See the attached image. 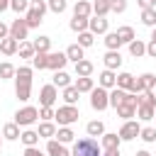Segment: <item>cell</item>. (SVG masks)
Returning a JSON list of instances; mask_svg holds the SVG:
<instances>
[{
    "label": "cell",
    "instance_id": "cell-1",
    "mask_svg": "<svg viewBox=\"0 0 156 156\" xmlns=\"http://www.w3.org/2000/svg\"><path fill=\"white\" fill-rule=\"evenodd\" d=\"M32 68L29 66H20V68H15V95L22 100V102H27L29 98H32Z\"/></svg>",
    "mask_w": 156,
    "mask_h": 156
},
{
    "label": "cell",
    "instance_id": "cell-2",
    "mask_svg": "<svg viewBox=\"0 0 156 156\" xmlns=\"http://www.w3.org/2000/svg\"><path fill=\"white\" fill-rule=\"evenodd\" d=\"M46 0H29V10L24 12V22H27V27L29 29H34V27H39L41 22H44V15H46Z\"/></svg>",
    "mask_w": 156,
    "mask_h": 156
},
{
    "label": "cell",
    "instance_id": "cell-3",
    "mask_svg": "<svg viewBox=\"0 0 156 156\" xmlns=\"http://www.w3.org/2000/svg\"><path fill=\"white\" fill-rule=\"evenodd\" d=\"M71 156H102V149H100L95 136H83L73 144Z\"/></svg>",
    "mask_w": 156,
    "mask_h": 156
},
{
    "label": "cell",
    "instance_id": "cell-4",
    "mask_svg": "<svg viewBox=\"0 0 156 156\" xmlns=\"http://www.w3.org/2000/svg\"><path fill=\"white\" fill-rule=\"evenodd\" d=\"M78 117H80V112H78L76 105H61L54 112V119H56L58 127H71L73 122H78Z\"/></svg>",
    "mask_w": 156,
    "mask_h": 156
},
{
    "label": "cell",
    "instance_id": "cell-5",
    "mask_svg": "<svg viewBox=\"0 0 156 156\" xmlns=\"http://www.w3.org/2000/svg\"><path fill=\"white\" fill-rule=\"evenodd\" d=\"M115 110H117V117H122V119H132V117H136V93H127L124 100H122Z\"/></svg>",
    "mask_w": 156,
    "mask_h": 156
},
{
    "label": "cell",
    "instance_id": "cell-6",
    "mask_svg": "<svg viewBox=\"0 0 156 156\" xmlns=\"http://www.w3.org/2000/svg\"><path fill=\"white\" fill-rule=\"evenodd\" d=\"M90 107L93 110H98V112H102V110H107L110 107V90H105V88H93L90 90Z\"/></svg>",
    "mask_w": 156,
    "mask_h": 156
},
{
    "label": "cell",
    "instance_id": "cell-7",
    "mask_svg": "<svg viewBox=\"0 0 156 156\" xmlns=\"http://www.w3.org/2000/svg\"><path fill=\"white\" fill-rule=\"evenodd\" d=\"M37 119H39V110L34 105H27V107H22V110L15 112V124H20V127H29Z\"/></svg>",
    "mask_w": 156,
    "mask_h": 156
},
{
    "label": "cell",
    "instance_id": "cell-8",
    "mask_svg": "<svg viewBox=\"0 0 156 156\" xmlns=\"http://www.w3.org/2000/svg\"><path fill=\"white\" fill-rule=\"evenodd\" d=\"M139 132H141V124L136 122V119H124V124L119 127V139L122 141H132V139H136L139 136Z\"/></svg>",
    "mask_w": 156,
    "mask_h": 156
},
{
    "label": "cell",
    "instance_id": "cell-9",
    "mask_svg": "<svg viewBox=\"0 0 156 156\" xmlns=\"http://www.w3.org/2000/svg\"><path fill=\"white\" fill-rule=\"evenodd\" d=\"M56 98H58V88H56L54 83H46V85L39 90V105H41V107H54Z\"/></svg>",
    "mask_w": 156,
    "mask_h": 156
},
{
    "label": "cell",
    "instance_id": "cell-10",
    "mask_svg": "<svg viewBox=\"0 0 156 156\" xmlns=\"http://www.w3.org/2000/svg\"><path fill=\"white\" fill-rule=\"evenodd\" d=\"M27 34H29V27H27L24 17L12 20V24H10V37H12L15 41H24V39H27Z\"/></svg>",
    "mask_w": 156,
    "mask_h": 156
},
{
    "label": "cell",
    "instance_id": "cell-11",
    "mask_svg": "<svg viewBox=\"0 0 156 156\" xmlns=\"http://www.w3.org/2000/svg\"><path fill=\"white\" fill-rule=\"evenodd\" d=\"M154 88H156V76L154 73H141L139 78H134L132 93H144V90H154Z\"/></svg>",
    "mask_w": 156,
    "mask_h": 156
},
{
    "label": "cell",
    "instance_id": "cell-12",
    "mask_svg": "<svg viewBox=\"0 0 156 156\" xmlns=\"http://www.w3.org/2000/svg\"><path fill=\"white\" fill-rule=\"evenodd\" d=\"M66 63H68V58L63 51H49L46 54V68L49 71H61Z\"/></svg>",
    "mask_w": 156,
    "mask_h": 156
},
{
    "label": "cell",
    "instance_id": "cell-13",
    "mask_svg": "<svg viewBox=\"0 0 156 156\" xmlns=\"http://www.w3.org/2000/svg\"><path fill=\"white\" fill-rule=\"evenodd\" d=\"M119 144H122V139H119V134H115V132H105V134L100 136V149H102V151H115V149H119Z\"/></svg>",
    "mask_w": 156,
    "mask_h": 156
},
{
    "label": "cell",
    "instance_id": "cell-14",
    "mask_svg": "<svg viewBox=\"0 0 156 156\" xmlns=\"http://www.w3.org/2000/svg\"><path fill=\"white\" fill-rule=\"evenodd\" d=\"M107 27H110V22L105 20V17H88V32H93L95 37L98 34H107Z\"/></svg>",
    "mask_w": 156,
    "mask_h": 156
},
{
    "label": "cell",
    "instance_id": "cell-15",
    "mask_svg": "<svg viewBox=\"0 0 156 156\" xmlns=\"http://www.w3.org/2000/svg\"><path fill=\"white\" fill-rule=\"evenodd\" d=\"M98 85H100V88H105V90H112V88L117 85V71L105 68V71L98 76Z\"/></svg>",
    "mask_w": 156,
    "mask_h": 156
},
{
    "label": "cell",
    "instance_id": "cell-16",
    "mask_svg": "<svg viewBox=\"0 0 156 156\" xmlns=\"http://www.w3.org/2000/svg\"><path fill=\"white\" fill-rule=\"evenodd\" d=\"M46 154H49V156H71V151L66 149V144H61V141H56V139H49Z\"/></svg>",
    "mask_w": 156,
    "mask_h": 156
},
{
    "label": "cell",
    "instance_id": "cell-17",
    "mask_svg": "<svg viewBox=\"0 0 156 156\" xmlns=\"http://www.w3.org/2000/svg\"><path fill=\"white\" fill-rule=\"evenodd\" d=\"M102 61H105V68H110V71H117V68L122 66V54H119V51H107Z\"/></svg>",
    "mask_w": 156,
    "mask_h": 156
},
{
    "label": "cell",
    "instance_id": "cell-18",
    "mask_svg": "<svg viewBox=\"0 0 156 156\" xmlns=\"http://www.w3.org/2000/svg\"><path fill=\"white\" fill-rule=\"evenodd\" d=\"M115 88H122V90L132 93V88H134V76H132V73H127V71L117 73V85H115Z\"/></svg>",
    "mask_w": 156,
    "mask_h": 156
},
{
    "label": "cell",
    "instance_id": "cell-19",
    "mask_svg": "<svg viewBox=\"0 0 156 156\" xmlns=\"http://www.w3.org/2000/svg\"><path fill=\"white\" fill-rule=\"evenodd\" d=\"M37 134H39V139H51V136L56 134V124H54L51 119H41V124H39Z\"/></svg>",
    "mask_w": 156,
    "mask_h": 156
},
{
    "label": "cell",
    "instance_id": "cell-20",
    "mask_svg": "<svg viewBox=\"0 0 156 156\" xmlns=\"http://www.w3.org/2000/svg\"><path fill=\"white\" fill-rule=\"evenodd\" d=\"M17 46H20V41H15L12 37H5V39L0 41V51H2L5 56H15V54H17Z\"/></svg>",
    "mask_w": 156,
    "mask_h": 156
},
{
    "label": "cell",
    "instance_id": "cell-21",
    "mask_svg": "<svg viewBox=\"0 0 156 156\" xmlns=\"http://www.w3.org/2000/svg\"><path fill=\"white\" fill-rule=\"evenodd\" d=\"M73 15H78V17H90V15H93V5H90L88 0H78V2L73 5Z\"/></svg>",
    "mask_w": 156,
    "mask_h": 156
},
{
    "label": "cell",
    "instance_id": "cell-22",
    "mask_svg": "<svg viewBox=\"0 0 156 156\" xmlns=\"http://www.w3.org/2000/svg\"><path fill=\"white\" fill-rule=\"evenodd\" d=\"M93 71H95L93 61H88V58L76 61V76H93Z\"/></svg>",
    "mask_w": 156,
    "mask_h": 156
},
{
    "label": "cell",
    "instance_id": "cell-23",
    "mask_svg": "<svg viewBox=\"0 0 156 156\" xmlns=\"http://www.w3.org/2000/svg\"><path fill=\"white\" fill-rule=\"evenodd\" d=\"M93 88H95V80L90 76H78V80H76V90L78 93H90Z\"/></svg>",
    "mask_w": 156,
    "mask_h": 156
},
{
    "label": "cell",
    "instance_id": "cell-24",
    "mask_svg": "<svg viewBox=\"0 0 156 156\" xmlns=\"http://www.w3.org/2000/svg\"><path fill=\"white\" fill-rule=\"evenodd\" d=\"M68 27H71V32H76V34L85 32V29H88V17H78V15H73V20L68 22Z\"/></svg>",
    "mask_w": 156,
    "mask_h": 156
},
{
    "label": "cell",
    "instance_id": "cell-25",
    "mask_svg": "<svg viewBox=\"0 0 156 156\" xmlns=\"http://www.w3.org/2000/svg\"><path fill=\"white\" fill-rule=\"evenodd\" d=\"M105 46H107V51H119L122 39L117 37V32H107V34H105Z\"/></svg>",
    "mask_w": 156,
    "mask_h": 156
},
{
    "label": "cell",
    "instance_id": "cell-26",
    "mask_svg": "<svg viewBox=\"0 0 156 156\" xmlns=\"http://www.w3.org/2000/svg\"><path fill=\"white\" fill-rule=\"evenodd\" d=\"M127 46H129V54H132L134 58H139V56H144V54H146V44H144L141 39H132Z\"/></svg>",
    "mask_w": 156,
    "mask_h": 156
},
{
    "label": "cell",
    "instance_id": "cell-27",
    "mask_svg": "<svg viewBox=\"0 0 156 156\" xmlns=\"http://www.w3.org/2000/svg\"><path fill=\"white\" fill-rule=\"evenodd\" d=\"M63 54H66V58H68V61H73V63H76V61H80V58H85V56H83V46H80V44H71Z\"/></svg>",
    "mask_w": 156,
    "mask_h": 156
},
{
    "label": "cell",
    "instance_id": "cell-28",
    "mask_svg": "<svg viewBox=\"0 0 156 156\" xmlns=\"http://www.w3.org/2000/svg\"><path fill=\"white\" fill-rule=\"evenodd\" d=\"M51 83L56 85V88H66V85H71V76L61 68V71H54V78H51Z\"/></svg>",
    "mask_w": 156,
    "mask_h": 156
},
{
    "label": "cell",
    "instance_id": "cell-29",
    "mask_svg": "<svg viewBox=\"0 0 156 156\" xmlns=\"http://www.w3.org/2000/svg\"><path fill=\"white\" fill-rule=\"evenodd\" d=\"M139 105H154V107H156V93H154V90L136 93V107H139Z\"/></svg>",
    "mask_w": 156,
    "mask_h": 156
},
{
    "label": "cell",
    "instance_id": "cell-30",
    "mask_svg": "<svg viewBox=\"0 0 156 156\" xmlns=\"http://www.w3.org/2000/svg\"><path fill=\"white\" fill-rule=\"evenodd\" d=\"M85 132H88V136H102L105 134V124L100 119H93V122L85 124Z\"/></svg>",
    "mask_w": 156,
    "mask_h": 156
},
{
    "label": "cell",
    "instance_id": "cell-31",
    "mask_svg": "<svg viewBox=\"0 0 156 156\" xmlns=\"http://www.w3.org/2000/svg\"><path fill=\"white\" fill-rule=\"evenodd\" d=\"M2 136H5L7 141H15V139H20V124H15V122H7V124L2 127Z\"/></svg>",
    "mask_w": 156,
    "mask_h": 156
},
{
    "label": "cell",
    "instance_id": "cell-32",
    "mask_svg": "<svg viewBox=\"0 0 156 156\" xmlns=\"http://www.w3.org/2000/svg\"><path fill=\"white\" fill-rule=\"evenodd\" d=\"M54 136H58L56 141H61V144H71V141L76 139V134H73V129H71V127H58Z\"/></svg>",
    "mask_w": 156,
    "mask_h": 156
},
{
    "label": "cell",
    "instance_id": "cell-33",
    "mask_svg": "<svg viewBox=\"0 0 156 156\" xmlns=\"http://www.w3.org/2000/svg\"><path fill=\"white\" fill-rule=\"evenodd\" d=\"M93 15L95 17H107L110 15V2L107 0H95L93 2Z\"/></svg>",
    "mask_w": 156,
    "mask_h": 156
},
{
    "label": "cell",
    "instance_id": "cell-34",
    "mask_svg": "<svg viewBox=\"0 0 156 156\" xmlns=\"http://www.w3.org/2000/svg\"><path fill=\"white\" fill-rule=\"evenodd\" d=\"M17 54H20V58H29V61H32V56H34L37 51H34L32 41H27V39H24V41H20V46H17Z\"/></svg>",
    "mask_w": 156,
    "mask_h": 156
},
{
    "label": "cell",
    "instance_id": "cell-35",
    "mask_svg": "<svg viewBox=\"0 0 156 156\" xmlns=\"http://www.w3.org/2000/svg\"><path fill=\"white\" fill-rule=\"evenodd\" d=\"M154 115H156V107H154V105H139V107H136V117L144 119V122L154 119Z\"/></svg>",
    "mask_w": 156,
    "mask_h": 156
},
{
    "label": "cell",
    "instance_id": "cell-36",
    "mask_svg": "<svg viewBox=\"0 0 156 156\" xmlns=\"http://www.w3.org/2000/svg\"><path fill=\"white\" fill-rule=\"evenodd\" d=\"M20 139H22L24 146H37V144H39V134H37L34 129H24V132L20 134Z\"/></svg>",
    "mask_w": 156,
    "mask_h": 156
},
{
    "label": "cell",
    "instance_id": "cell-37",
    "mask_svg": "<svg viewBox=\"0 0 156 156\" xmlns=\"http://www.w3.org/2000/svg\"><path fill=\"white\" fill-rule=\"evenodd\" d=\"M32 46H34V51L49 54V51H51V39H49V37H37V39L32 41Z\"/></svg>",
    "mask_w": 156,
    "mask_h": 156
},
{
    "label": "cell",
    "instance_id": "cell-38",
    "mask_svg": "<svg viewBox=\"0 0 156 156\" xmlns=\"http://www.w3.org/2000/svg\"><path fill=\"white\" fill-rule=\"evenodd\" d=\"M63 90V100H66V105H76L78 102V90H76V85H66V88H61Z\"/></svg>",
    "mask_w": 156,
    "mask_h": 156
},
{
    "label": "cell",
    "instance_id": "cell-39",
    "mask_svg": "<svg viewBox=\"0 0 156 156\" xmlns=\"http://www.w3.org/2000/svg\"><path fill=\"white\" fill-rule=\"evenodd\" d=\"M141 24H146V27H156V7L141 10Z\"/></svg>",
    "mask_w": 156,
    "mask_h": 156
},
{
    "label": "cell",
    "instance_id": "cell-40",
    "mask_svg": "<svg viewBox=\"0 0 156 156\" xmlns=\"http://www.w3.org/2000/svg\"><path fill=\"white\" fill-rule=\"evenodd\" d=\"M124 95H127V90H122V88H112V90H110V107H117V105L124 100Z\"/></svg>",
    "mask_w": 156,
    "mask_h": 156
},
{
    "label": "cell",
    "instance_id": "cell-41",
    "mask_svg": "<svg viewBox=\"0 0 156 156\" xmlns=\"http://www.w3.org/2000/svg\"><path fill=\"white\" fill-rule=\"evenodd\" d=\"M117 37L122 39V44H129V41L134 39V29H132L129 24H124V27H119V29H117Z\"/></svg>",
    "mask_w": 156,
    "mask_h": 156
},
{
    "label": "cell",
    "instance_id": "cell-42",
    "mask_svg": "<svg viewBox=\"0 0 156 156\" xmlns=\"http://www.w3.org/2000/svg\"><path fill=\"white\" fill-rule=\"evenodd\" d=\"M46 7H49L51 12H56V15H61V12H66L68 2H66V0H46Z\"/></svg>",
    "mask_w": 156,
    "mask_h": 156
},
{
    "label": "cell",
    "instance_id": "cell-43",
    "mask_svg": "<svg viewBox=\"0 0 156 156\" xmlns=\"http://www.w3.org/2000/svg\"><path fill=\"white\" fill-rule=\"evenodd\" d=\"M93 41H95V34H93V32H88V29H85V32H80V34H78V44H80L83 49L93 46Z\"/></svg>",
    "mask_w": 156,
    "mask_h": 156
},
{
    "label": "cell",
    "instance_id": "cell-44",
    "mask_svg": "<svg viewBox=\"0 0 156 156\" xmlns=\"http://www.w3.org/2000/svg\"><path fill=\"white\" fill-rule=\"evenodd\" d=\"M32 68H39V71L46 68V54H44V51H37V54L32 56Z\"/></svg>",
    "mask_w": 156,
    "mask_h": 156
},
{
    "label": "cell",
    "instance_id": "cell-45",
    "mask_svg": "<svg viewBox=\"0 0 156 156\" xmlns=\"http://www.w3.org/2000/svg\"><path fill=\"white\" fill-rule=\"evenodd\" d=\"M139 139H144L146 144H154V141H156V129H154V127H141Z\"/></svg>",
    "mask_w": 156,
    "mask_h": 156
},
{
    "label": "cell",
    "instance_id": "cell-46",
    "mask_svg": "<svg viewBox=\"0 0 156 156\" xmlns=\"http://www.w3.org/2000/svg\"><path fill=\"white\" fill-rule=\"evenodd\" d=\"M7 78H15V66L7 63V61H2L0 63V80H7Z\"/></svg>",
    "mask_w": 156,
    "mask_h": 156
},
{
    "label": "cell",
    "instance_id": "cell-47",
    "mask_svg": "<svg viewBox=\"0 0 156 156\" xmlns=\"http://www.w3.org/2000/svg\"><path fill=\"white\" fill-rule=\"evenodd\" d=\"M10 10H15L17 15H24L29 10V0H10Z\"/></svg>",
    "mask_w": 156,
    "mask_h": 156
},
{
    "label": "cell",
    "instance_id": "cell-48",
    "mask_svg": "<svg viewBox=\"0 0 156 156\" xmlns=\"http://www.w3.org/2000/svg\"><path fill=\"white\" fill-rule=\"evenodd\" d=\"M107 2H110V12H117L119 15V12L127 10V0H107Z\"/></svg>",
    "mask_w": 156,
    "mask_h": 156
},
{
    "label": "cell",
    "instance_id": "cell-49",
    "mask_svg": "<svg viewBox=\"0 0 156 156\" xmlns=\"http://www.w3.org/2000/svg\"><path fill=\"white\" fill-rule=\"evenodd\" d=\"M54 112H56L54 107H41V110H39V117H41V119H54Z\"/></svg>",
    "mask_w": 156,
    "mask_h": 156
},
{
    "label": "cell",
    "instance_id": "cell-50",
    "mask_svg": "<svg viewBox=\"0 0 156 156\" xmlns=\"http://www.w3.org/2000/svg\"><path fill=\"white\" fill-rule=\"evenodd\" d=\"M24 156H44V151H39V146H27Z\"/></svg>",
    "mask_w": 156,
    "mask_h": 156
},
{
    "label": "cell",
    "instance_id": "cell-51",
    "mask_svg": "<svg viewBox=\"0 0 156 156\" xmlns=\"http://www.w3.org/2000/svg\"><path fill=\"white\" fill-rule=\"evenodd\" d=\"M146 56H151V58H156V41L151 39L149 44H146Z\"/></svg>",
    "mask_w": 156,
    "mask_h": 156
},
{
    "label": "cell",
    "instance_id": "cell-52",
    "mask_svg": "<svg viewBox=\"0 0 156 156\" xmlns=\"http://www.w3.org/2000/svg\"><path fill=\"white\" fill-rule=\"evenodd\" d=\"M141 10H149V7H156V0H136Z\"/></svg>",
    "mask_w": 156,
    "mask_h": 156
},
{
    "label": "cell",
    "instance_id": "cell-53",
    "mask_svg": "<svg viewBox=\"0 0 156 156\" xmlns=\"http://www.w3.org/2000/svg\"><path fill=\"white\" fill-rule=\"evenodd\" d=\"M5 37H10V27H7L5 22H0V41H2Z\"/></svg>",
    "mask_w": 156,
    "mask_h": 156
},
{
    "label": "cell",
    "instance_id": "cell-54",
    "mask_svg": "<svg viewBox=\"0 0 156 156\" xmlns=\"http://www.w3.org/2000/svg\"><path fill=\"white\" fill-rule=\"evenodd\" d=\"M5 10H10V0H0V12H5Z\"/></svg>",
    "mask_w": 156,
    "mask_h": 156
},
{
    "label": "cell",
    "instance_id": "cell-55",
    "mask_svg": "<svg viewBox=\"0 0 156 156\" xmlns=\"http://www.w3.org/2000/svg\"><path fill=\"white\" fill-rule=\"evenodd\" d=\"M102 156H119V149H115V151H102Z\"/></svg>",
    "mask_w": 156,
    "mask_h": 156
},
{
    "label": "cell",
    "instance_id": "cell-56",
    "mask_svg": "<svg viewBox=\"0 0 156 156\" xmlns=\"http://www.w3.org/2000/svg\"><path fill=\"white\" fill-rule=\"evenodd\" d=\"M134 156H151V154H149V151H136Z\"/></svg>",
    "mask_w": 156,
    "mask_h": 156
},
{
    "label": "cell",
    "instance_id": "cell-57",
    "mask_svg": "<svg viewBox=\"0 0 156 156\" xmlns=\"http://www.w3.org/2000/svg\"><path fill=\"white\" fill-rule=\"evenodd\" d=\"M151 39L156 41V27H151Z\"/></svg>",
    "mask_w": 156,
    "mask_h": 156
},
{
    "label": "cell",
    "instance_id": "cell-58",
    "mask_svg": "<svg viewBox=\"0 0 156 156\" xmlns=\"http://www.w3.org/2000/svg\"><path fill=\"white\" fill-rule=\"evenodd\" d=\"M0 149H2V136H0Z\"/></svg>",
    "mask_w": 156,
    "mask_h": 156
},
{
    "label": "cell",
    "instance_id": "cell-59",
    "mask_svg": "<svg viewBox=\"0 0 156 156\" xmlns=\"http://www.w3.org/2000/svg\"><path fill=\"white\" fill-rule=\"evenodd\" d=\"M154 119H156V115H154Z\"/></svg>",
    "mask_w": 156,
    "mask_h": 156
}]
</instances>
